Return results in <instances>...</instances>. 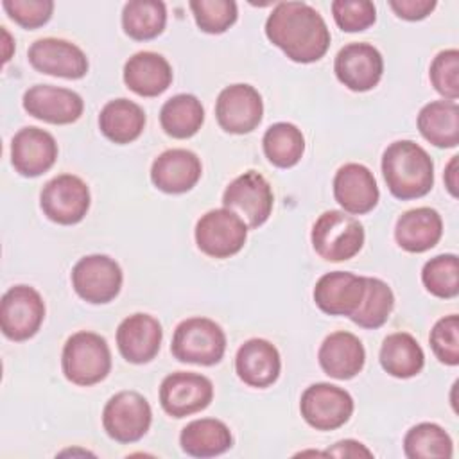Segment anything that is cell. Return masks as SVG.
<instances>
[{"instance_id":"4dcf8cb0","label":"cell","mask_w":459,"mask_h":459,"mask_svg":"<svg viewBox=\"0 0 459 459\" xmlns=\"http://www.w3.org/2000/svg\"><path fill=\"white\" fill-rule=\"evenodd\" d=\"M204 122V108L192 93H178L165 100L160 109L161 129L178 140L194 136Z\"/></svg>"},{"instance_id":"f546056e","label":"cell","mask_w":459,"mask_h":459,"mask_svg":"<svg viewBox=\"0 0 459 459\" xmlns=\"http://www.w3.org/2000/svg\"><path fill=\"white\" fill-rule=\"evenodd\" d=\"M380 366L394 378L416 377L425 366L420 342L407 332L389 333L380 346Z\"/></svg>"},{"instance_id":"484cf974","label":"cell","mask_w":459,"mask_h":459,"mask_svg":"<svg viewBox=\"0 0 459 459\" xmlns=\"http://www.w3.org/2000/svg\"><path fill=\"white\" fill-rule=\"evenodd\" d=\"M443 235L441 215L429 206L403 212L394 226V240L407 253H425L432 249Z\"/></svg>"},{"instance_id":"4316f807","label":"cell","mask_w":459,"mask_h":459,"mask_svg":"<svg viewBox=\"0 0 459 459\" xmlns=\"http://www.w3.org/2000/svg\"><path fill=\"white\" fill-rule=\"evenodd\" d=\"M145 120L142 106L120 97L104 104L99 113V129L109 142L126 145L142 134Z\"/></svg>"},{"instance_id":"44dd1931","label":"cell","mask_w":459,"mask_h":459,"mask_svg":"<svg viewBox=\"0 0 459 459\" xmlns=\"http://www.w3.org/2000/svg\"><path fill=\"white\" fill-rule=\"evenodd\" d=\"M163 330L156 317L136 312L122 319L117 328V348L131 364L151 362L161 346Z\"/></svg>"},{"instance_id":"8fae6325","label":"cell","mask_w":459,"mask_h":459,"mask_svg":"<svg viewBox=\"0 0 459 459\" xmlns=\"http://www.w3.org/2000/svg\"><path fill=\"white\" fill-rule=\"evenodd\" d=\"M224 208L235 212L247 228L262 226L274 204V195L269 181L256 170H246L237 176L222 194Z\"/></svg>"},{"instance_id":"3957f363","label":"cell","mask_w":459,"mask_h":459,"mask_svg":"<svg viewBox=\"0 0 459 459\" xmlns=\"http://www.w3.org/2000/svg\"><path fill=\"white\" fill-rule=\"evenodd\" d=\"M61 369L75 385H95L111 371V351L106 339L95 332L81 330L72 333L61 353Z\"/></svg>"},{"instance_id":"d4e9b609","label":"cell","mask_w":459,"mask_h":459,"mask_svg":"<svg viewBox=\"0 0 459 459\" xmlns=\"http://www.w3.org/2000/svg\"><path fill=\"white\" fill-rule=\"evenodd\" d=\"M124 82L140 97H158L172 84V66L161 54L142 50L126 61Z\"/></svg>"},{"instance_id":"9a60e30c","label":"cell","mask_w":459,"mask_h":459,"mask_svg":"<svg viewBox=\"0 0 459 459\" xmlns=\"http://www.w3.org/2000/svg\"><path fill=\"white\" fill-rule=\"evenodd\" d=\"M333 72L339 82L351 91L373 90L384 74V57L369 43L355 41L344 45L333 61Z\"/></svg>"},{"instance_id":"ffe728a7","label":"cell","mask_w":459,"mask_h":459,"mask_svg":"<svg viewBox=\"0 0 459 459\" xmlns=\"http://www.w3.org/2000/svg\"><path fill=\"white\" fill-rule=\"evenodd\" d=\"M333 197L346 213L364 215L378 204L373 172L362 163H344L333 176Z\"/></svg>"},{"instance_id":"ab89813d","label":"cell","mask_w":459,"mask_h":459,"mask_svg":"<svg viewBox=\"0 0 459 459\" xmlns=\"http://www.w3.org/2000/svg\"><path fill=\"white\" fill-rule=\"evenodd\" d=\"M332 14L341 30L360 32L375 23L377 7L369 0H333Z\"/></svg>"},{"instance_id":"4fadbf2b","label":"cell","mask_w":459,"mask_h":459,"mask_svg":"<svg viewBox=\"0 0 459 459\" xmlns=\"http://www.w3.org/2000/svg\"><path fill=\"white\" fill-rule=\"evenodd\" d=\"M212 380L192 371L170 373L160 385V405L172 418H185L204 411L212 403Z\"/></svg>"},{"instance_id":"603a6c76","label":"cell","mask_w":459,"mask_h":459,"mask_svg":"<svg viewBox=\"0 0 459 459\" xmlns=\"http://www.w3.org/2000/svg\"><path fill=\"white\" fill-rule=\"evenodd\" d=\"M317 360L328 377L350 380L362 371L366 350L357 335L339 330L325 337L317 351Z\"/></svg>"},{"instance_id":"1f68e13d","label":"cell","mask_w":459,"mask_h":459,"mask_svg":"<svg viewBox=\"0 0 459 459\" xmlns=\"http://www.w3.org/2000/svg\"><path fill=\"white\" fill-rule=\"evenodd\" d=\"M167 23V7L160 0H131L122 9V29L136 39L158 38Z\"/></svg>"},{"instance_id":"7bdbcfd3","label":"cell","mask_w":459,"mask_h":459,"mask_svg":"<svg viewBox=\"0 0 459 459\" xmlns=\"http://www.w3.org/2000/svg\"><path fill=\"white\" fill-rule=\"evenodd\" d=\"M325 454L328 455H335V457H371L373 454L359 441H353V439H344V441H339L335 443L332 448H328Z\"/></svg>"},{"instance_id":"f1b7e54d","label":"cell","mask_w":459,"mask_h":459,"mask_svg":"<svg viewBox=\"0 0 459 459\" xmlns=\"http://www.w3.org/2000/svg\"><path fill=\"white\" fill-rule=\"evenodd\" d=\"M179 445L192 457H215L233 445L228 425L215 418H201L186 423L179 434Z\"/></svg>"},{"instance_id":"277c9868","label":"cell","mask_w":459,"mask_h":459,"mask_svg":"<svg viewBox=\"0 0 459 459\" xmlns=\"http://www.w3.org/2000/svg\"><path fill=\"white\" fill-rule=\"evenodd\" d=\"M364 226L341 210L323 212L310 233L314 251L326 262H344L353 258L364 246Z\"/></svg>"},{"instance_id":"30bf717a","label":"cell","mask_w":459,"mask_h":459,"mask_svg":"<svg viewBox=\"0 0 459 459\" xmlns=\"http://www.w3.org/2000/svg\"><path fill=\"white\" fill-rule=\"evenodd\" d=\"M151 421V405L136 391L113 394L102 411V427L106 434L118 443L140 441L147 434Z\"/></svg>"},{"instance_id":"ac0fdd59","label":"cell","mask_w":459,"mask_h":459,"mask_svg":"<svg viewBox=\"0 0 459 459\" xmlns=\"http://www.w3.org/2000/svg\"><path fill=\"white\" fill-rule=\"evenodd\" d=\"M57 160L54 136L39 127H22L11 140V163L23 178H38L50 170Z\"/></svg>"},{"instance_id":"b9f144b4","label":"cell","mask_w":459,"mask_h":459,"mask_svg":"<svg viewBox=\"0 0 459 459\" xmlns=\"http://www.w3.org/2000/svg\"><path fill=\"white\" fill-rule=\"evenodd\" d=\"M436 5V0H389V7L394 11V14L407 22L427 18Z\"/></svg>"},{"instance_id":"e575fe53","label":"cell","mask_w":459,"mask_h":459,"mask_svg":"<svg viewBox=\"0 0 459 459\" xmlns=\"http://www.w3.org/2000/svg\"><path fill=\"white\" fill-rule=\"evenodd\" d=\"M364 298L350 319L360 328L375 330L389 319L394 307V294L391 287L380 278L364 276Z\"/></svg>"},{"instance_id":"f6af8a7d","label":"cell","mask_w":459,"mask_h":459,"mask_svg":"<svg viewBox=\"0 0 459 459\" xmlns=\"http://www.w3.org/2000/svg\"><path fill=\"white\" fill-rule=\"evenodd\" d=\"M2 34H4V43H5V54H4V63H7L9 59H11V36H9V32H7V29L5 27H2Z\"/></svg>"},{"instance_id":"f35d334b","label":"cell","mask_w":459,"mask_h":459,"mask_svg":"<svg viewBox=\"0 0 459 459\" xmlns=\"http://www.w3.org/2000/svg\"><path fill=\"white\" fill-rule=\"evenodd\" d=\"M430 348L436 359L446 366L459 364V317L457 314L445 316L436 321L429 335Z\"/></svg>"},{"instance_id":"9c48e42d","label":"cell","mask_w":459,"mask_h":459,"mask_svg":"<svg viewBox=\"0 0 459 459\" xmlns=\"http://www.w3.org/2000/svg\"><path fill=\"white\" fill-rule=\"evenodd\" d=\"M90 188L74 174H59L45 183L39 194L43 215L56 224L72 226L81 222L90 210Z\"/></svg>"},{"instance_id":"83f0119b","label":"cell","mask_w":459,"mask_h":459,"mask_svg":"<svg viewBox=\"0 0 459 459\" xmlns=\"http://www.w3.org/2000/svg\"><path fill=\"white\" fill-rule=\"evenodd\" d=\"M421 136L436 147L452 149L459 143V106L455 100H432L418 113Z\"/></svg>"},{"instance_id":"ee69618b","label":"cell","mask_w":459,"mask_h":459,"mask_svg":"<svg viewBox=\"0 0 459 459\" xmlns=\"http://www.w3.org/2000/svg\"><path fill=\"white\" fill-rule=\"evenodd\" d=\"M457 158L459 156L450 158L448 165L445 167V174H443L445 186H446V190L450 192L452 197H457Z\"/></svg>"},{"instance_id":"d6a6232c","label":"cell","mask_w":459,"mask_h":459,"mask_svg":"<svg viewBox=\"0 0 459 459\" xmlns=\"http://www.w3.org/2000/svg\"><path fill=\"white\" fill-rule=\"evenodd\" d=\"M265 158L280 169L294 167L305 152V136L290 122H276L267 127L262 138Z\"/></svg>"},{"instance_id":"5b68a950","label":"cell","mask_w":459,"mask_h":459,"mask_svg":"<svg viewBox=\"0 0 459 459\" xmlns=\"http://www.w3.org/2000/svg\"><path fill=\"white\" fill-rule=\"evenodd\" d=\"M170 351L179 362L213 366L224 357L226 333L213 319L188 317L176 326Z\"/></svg>"},{"instance_id":"e0dca14e","label":"cell","mask_w":459,"mask_h":459,"mask_svg":"<svg viewBox=\"0 0 459 459\" xmlns=\"http://www.w3.org/2000/svg\"><path fill=\"white\" fill-rule=\"evenodd\" d=\"M27 57L34 70L63 79H81L90 66L86 54L75 43L61 38L36 39L29 47Z\"/></svg>"},{"instance_id":"60d3db41","label":"cell","mask_w":459,"mask_h":459,"mask_svg":"<svg viewBox=\"0 0 459 459\" xmlns=\"http://www.w3.org/2000/svg\"><path fill=\"white\" fill-rule=\"evenodd\" d=\"M2 7L23 29L43 27L54 13L52 0H4Z\"/></svg>"},{"instance_id":"6da1fadb","label":"cell","mask_w":459,"mask_h":459,"mask_svg":"<svg viewBox=\"0 0 459 459\" xmlns=\"http://www.w3.org/2000/svg\"><path fill=\"white\" fill-rule=\"evenodd\" d=\"M265 36L294 63L319 61L330 47L326 22L307 2H280L265 20Z\"/></svg>"},{"instance_id":"7c38bea8","label":"cell","mask_w":459,"mask_h":459,"mask_svg":"<svg viewBox=\"0 0 459 459\" xmlns=\"http://www.w3.org/2000/svg\"><path fill=\"white\" fill-rule=\"evenodd\" d=\"M351 394L333 384L319 382L308 385L299 400L303 420L316 430H335L353 414Z\"/></svg>"},{"instance_id":"8992f818","label":"cell","mask_w":459,"mask_h":459,"mask_svg":"<svg viewBox=\"0 0 459 459\" xmlns=\"http://www.w3.org/2000/svg\"><path fill=\"white\" fill-rule=\"evenodd\" d=\"M72 287L75 294L91 303L104 305L113 301L122 289V269L108 255H86L72 267Z\"/></svg>"},{"instance_id":"7402d4cb","label":"cell","mask_w":459,"mask_h":459,"mask_svg":"<svg viewBox=\"0 0 459 459\" xmlns=\"http://www.w3.org/2000/svg\"><path fill=\"white\" fill-rule=\"evenodd\" d=\"M203 172L201 160L188 149H167L151 165L152 185L165 194L192 190Z\"/></svg>"},{"instance_id":"7a4b0ae2","label":"cell","mask_w":459,"mask_h":459,"mask_svg":"<svg viewBox=\"0 0 459 459\" xmlns=\"http://www.w3.org/2000/svg\"><path fill=\"white\" fill-rule=\"evenodd\" d=\"M382 174L389 192L402 201L427 195L434 186V163L412 140H398L382 154Z\"/></svg>"},{"instance_id":"2e32d148","label":"cell","mask_w":459,"mask_h":459,"mask_svg":"<svg viewBox=\"0 0 459 459\" xmlns=\"http://www.w3.org/2000/svg\"><path fill=\"white\" fill-rule=\"evenodd\" d=\"M22 104L30 117L56 126L74 124L84 111L82 97L77 91L52 84L30 86L23 93Z\"/></svg>"},{"instance_id":"d6986e66","label":"cell","mask_w":459,"mask_h":459,"mask_svg":"<svg viewBox=\"0 0 459 459\" xmlns=\"http://www.w3.org/2000/svg\"><path fill=\"white\" fill-rule=\"evenodd\" d=\"M364 276L348 271H332L316 281L312 296L325 314L351 317L364 298Z\"/></svg>"},{"instance_id":"74e56055","label":"cell","mask_w":459,"mask_h":459,"mask_svg":"<svg viewBox=\"0 0 459 459\" xmlns=\"http://www.w3.org/2000/svg\"><path fill=\"white\" fill-rule=\"evenodd\" d=\"M429 77L439 95L455 100L459 97V50H441L430 63Z\"/></svg>"},{"instance_id":"8d00e7d4","label":"cell","mask_w":459,"mask_h":459,"mask_svg":"<svg viewBox=\"0 0 459 459\" xmlns=\"http://www.w3.org/2000/svg\"><path fill=\"white\" fill-rule=\"evenodd\" d=\"M188 5L197 27L208 34L226 32L238 16L233 0H192Z\"/></svg>"},{"instance_id":"d590c367","label":"cell","mask_w":459,"mask_h":459,"mask_svg":"<svg viewBox=\"0 0 459 459\" xmlns=\"http://www.w3.org/2000/svg\"><path fill=\"white\" fill-rule=\"evenodd\" d=\"M421 281L425 289L443 299L455 298L459 294V260L457 255H437L425 262L421 269Z\"/></svg>"},{"instance_id":"836d02e7","label":"cell","mask_w":459,"mask_h":459,"mask_svg":"<svg viewBox=\"0 0 459 459\" xmlns=\"http://www.w3.org/2000/svg\"><path fill=\"white\" fill-rule=\"evenodd\" d=\"M403 454L409 459H448L454 454V443L445 429L423 421L407 430Z\"/></svg>"},{"instance_id":"cb8c5ba5","label":"cell","mask_w":459,"mask_h":459,"mask_svg":"<svg viewBox=\"0 0 459 459\" xmlns=\"http://www.w3.org/2000/svg\"><path fill=\"white\" fill-rule=\"evenodd\" d=\"M281 369V360L276 346L265 339L246 341L235 355V371L238 378L251 387L273 385Z\"/></svg>"},{"instance_id":"5bb4252c","label":"cell","mask_w":459,"mask_h":459,"mask_svg":"<svg viewBox=\"0 0 459 459\" xmlns=\"http://www.w3.org/2000/svg\"><path fill=\"white\" fill-rule=\"evenodd\" d=\"M264 117V100L256 88L246 82L226 86L215 100V118L231 134H247Z\"/></svg>"},{"instance_id":"ba28073f","label":"cell","mask_w":459,"mask_h":459,"mask_svg":"<svg viewBox=\"0 0 459 459\" xmlns=\"http://www.w3.org/2000/svg\"><path fill=\"white\" fill-rule=\"evenodd\" d=\"M45 319V301L30 285H14L4 292L0 301L2 333L16 342L38 333Z\"/></svg>"},{"instance_id":"52a82bcc","label":"cell","mask_w":459,"mask_h":459,"mask_svg":"<svg viewBox=\"0 0 459 459\" xmlns=\"http://www.w3.org/2000/svg\"><path fill=\"white\" fill-rule=\"evenodd\" d=\"M195 244L212 258L237 255L247 238V224L228 208H215L201 215L195 224Z\"/></svg>"}]
</instances>
